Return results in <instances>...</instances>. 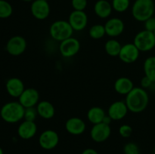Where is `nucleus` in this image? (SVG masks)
I'll use <instances>...</instances> for the list:
<instances>
[{"mask_svg":"<svg viewBox=\"0 0 155 154\" xmlns=\"http://www.w3.org/2000/svg\"><path fill=\"white\" fill-rule=\"evenodd\" d=\"M44 1H46V2H48V0H44Z\"/></svg>","mask_w":155,"mask_h":154,"instance_id":"obj_40","label":"nucleus"},{"mask_svg":"<svg viewBox=\"0 0 155 154\" xmlns=\"http://www.w3.org/2000/svg\"><path fill=\"white\" fill-rule=\"evenodd\" d=\"M0 154H4V151H3L2 148L0 146Z\"/></svg>","mask_w":155,"mask_h":154,"instance_id":"obj_36","label":"nucleus"},{"mask_svg":"<svg viewBox=\"0 0 155 154\" xmlns=\"http://www.w3.org/2000/svg\"><path fill=\"white\" fill-rule=\"evenodd\" d=\"M38 116L44 119H51L55 114V108L50 101H40L36 107Z\"/></svg>","mask_w":155,"mask_h":154,"instance_id":"obj_21","label":"nucleus"},{"mask_svg":"<svg viewBox=\"0 0 155 154\" xmlns=\"http://www.w3.org/2000/svg\"><path fill=\"white\" fill-rule=\"evenodd\" d=\"M106 35L110 38H116L122 35L125 30V24L119 18H109L104 24Z\"/></svg>","mask_w":155,"mask_h":154,"instance_id":"obj_15","label":"nucleus"},{"mask_svg":"<svg viewBox=\"0 0 155 154\" xmlns=\"http://www.w3.org/2000/svg\"><path fill=\"white\" fill-rule=\"evenodd\" d=\"M27 47L25 38L21 36H14L8 39L5 45V49L10 55L20 56L24 53Z\"/></svg>","mask_w":155,"mask_h":154,"instance_id":"obj_8","label":"nucleus"},{"mask_svg":"<svg viewBox=\"0 0 155 154\" xmlns=\"http://www.w3.org/2000/svg\"><path fill=\"white\" fill-rule=\"evenodd\" d=\"M81 154H99L98 152V151L95 150L93 148H86L84 150H83V152H81Z\"/></svg>","mask_w":155,"mask_h":154,"instance_id":"obj_34","label":"nucleus"},{"mask_svg":"<svg viewBox=\"0 0 155 154\" xmlns=\"http://www.w3.org/2000/svg\"><path fill=\"white\" fill-rule=\"evenodd\" d=\"M65 129L72 135H80L86 131V122L81 118L71 117L65 122Z\"/></svg>","mask_w":155,"mask_h":154,"instance_id":"obj_17","label":"nucleus"},{"mask_svg":"<svg viewBox=\"0 0 155 154\" xmlns=\"http://www.w3.org/2000/svg\"><path fill=\"white\" fill-rule=\"evenodd\" d=\"M106 113L104 109L101 108V107H92L89 109L87 113H86V117H87L88 121L92 124L101 123L103 122L104 117L106 116Z\"/></svg>","mask_w":155,"mask_h":154,"instance_id":"obj_22","label":"nucleus"},{"mask_svg":"<svg viewBox=\"0 0 155 154\" xmlns=\"http://www.w3.org/2000/svg\"><path fill=\"white\" fill-rule=\"evenodd\" d=\"M133 44L140 52H148L155 48V36L153 32L145 30L137 33L133 39Z\"/></svg>","mask_w":155,"mask_h":154,"instance_id":"obj_5","label":"nucleus"},{"mask_svg":"<svg viewBox=\"0 0 155 154\" xmlns=\"http://www.w3.org/2000/svg\"><path fill=\"white\" fill-rule=\"evenodd\" d=\"M153 33H154V36H155V30H154V32H153Z\"/></svg>","mask_w":155,"mask_h":154,"instance_id":"obj_39","label":"nucleus"},{"mask_svg":"<svg viewBox=\"0 0 155 154\" xmlns=\"http://www.w3.org/2000/svg\"><path fill=\"white\" fill-rule=\"evenodd\" d=\"M140 83H141V87L144 89L150 88L152 86V85L154 84V82H153L149 78L145 76V75L144 77H142V79H141Z\"/></svg>","mask_w":155,"mask_h":154,"instance_id":"obj_33","label":"nucleus"},{"mask_svg":"<svg viewBox=\"0 0 155 154\" xmlns=\"http://www.w3.org/2000/svg\"><path fill=\"white\" fill-rule=\"evenodd\" d=\"M13 8L8 2L0 0V19H6L12 16Z\"/></svg>","mask_w":155,"mask_h":154,"instance_id":"obj_26","label":"nucleus"},{"mask_svg":"<svg viewBox=\"0 0 155 154\" xmlns=\"http://www.w3.org/2000/svg\"><path fill=\"white\" fill-rule=\"evenodd\" d=\"M145 30L150 32H154L155 30V17H151L144 22Z\"/></svg>","mask_w":155,"mask_h":154,"instance_id":"obj_32","label":"nucleus"},{"mask_svg":"<svg viewBox=\"0 0 155 154\" xmlns=\"http://www.w3.org/2000/svg\"><path fill=\"white\" fill-rule=\"evenodd\" d=\"M74 32L69 22L64 20L54 21L49 27V35L51 38L54 41L59 42L73 36Z\"/></svg>","mask_w":155,"mask_h":154,"instance_id":"obj_4","label":"nucleus"},{"mask_svg":"<svg viewBox=\"0 0 155 154\" xmlns=\"http://www.w3.org/2000/svg\"><path fill=\"white\" fill-rule=\"evenodd\" d=\"M111 5L114 11L117 13H124L130 8V0H112Z\"/></svg>","mask_w":155,"mask_h":154,"instance_id":"obj_27","label":"nucleus"},{"mask_svg":"<svg viewBox=\"0 0 155 154\" xmlns=\"http://www.w3.org/2000/svg\"><path fill=\"white\" fill-rule=\"evenodd\" d=\"M124 154H139V147L134 142H128L124 146Z\"/></svg>","mask_w":155,"mask_h":154,"instance_id":"obj_28","label":"nucleus"},{"mask_svg":"<svg viewBox=\"0 0 155 154\" xmlns=\"http://www.w3.org/2000/svg\"><path fill=\"white\" fill-rule=\"evenodd\" d=\"M30 11L34 18L39 21H44L48 18L51 8L48 2L44 0H34L30 5Z\"/></svg>","mask_w":155,"mask_h":154,"instance_id":"obj_11","label":"nucleus"},{"mask_svg":"<svg viewBox=\"0 0 155 154\" xmlns=\"http://www.w3.org/2000/svg\"><path fill=\"white\" fill-rule=\"evenodd\" d=\"M37 116H38V113H37V111H36V107H29V108H25V110H24V120L35 122Z\"/></svg>","mask_w":155,"mask_h":154,"instance_id":"obj_29","label":"nucleus"},{"mask_svg":"<svg viewBox=\"0 0 155 154\" xmlns=\"http://www.w3.org/2000/svg\"><path fill=\"white\" fill-rule=\"evenodd\" d=\"M80 42L77 38L71 36L60 42L59 51L62 57L70 58L77 55L80 50Z\"/></svg>","mask_w":155,"mask_h":154,"instance_id":"obj_7","label":"nucleus"},{"mask_svg":"<svg viewBox=\"0 0 155 154\" xmlns=\"http://www.w3.org/2000/svg\"><path fill=\"white\" fill-rule=\"evenodd\" d=\"M155 11L153 0H136L132 6V15L136 21L145 22L154 16Z\"/></svg>","mask_w":155,"mask_h":154,"instance_id":"obj_3","label":"nucleus"},{"mask_svg":"<svg viewBox=\"0 0 155 154\" xmlns=\"http://www.w3.org/2000/svg\"><path fill=\"white\" fill-rule=\"evenodd\" d=\"M18 101L24 108L36 107L39 102V93L34 88H27L24 89L21 96L18 98Z\"/></svg>","mask_w":155,"mask_h":154,"instance_id":"obj_14","label":"nucleus"},{"mask_svg":"<svg viewBox=\"0 0 155 154\" xmlns=\"http://www.w3.org/2000/svg\"><path fill=\"white\" fill-rule=\"evenodd\" d=\"M154 49H155V48H154Z\"/></svg>","mask_w":155,"mask_h":154,"instance_id":"obj_41","label":"nucleus"},{"mask_svg":"<svg viewBox=\"0 0 155 154\" xmlns=\"http://www.w3.org/2000/svg\"><path fill=\"white\" fill-rule=\"evenodd\" d=\"M143 70L145 76L155 83V56L147 57L143 63Z\"/></svg>","mask_w":155,"mask_h":154,"instance_id":"obj_24","label":"nucleus"},{"mask_svg":"<svg viewBox=\"0 0 155 154\" xmlns=\"http://www.w3.org/2000/svg\"><path fill=\"white\" fill-rule=\"evenodd\" d=\"M153 154H155V148H154V152H153Z\"/></svg>","mask_w":155,"mask_h":154,"instance_id":"obj_38","label":"nucleus"},{"mask_svg":"<svg viewBox=\"0 0 155 154\" xmlns=\"http://www.w3.org/2000/svg\"><path fill=\"white\" fill-rule=\"evenodd\" d=\"M22 1L26 2H33V1H34V0H22Z\"/></svg>","mask_w":155,"mask_h":154,"instance_id":"obj_37","label":"nucleus"},{"mask_svg":"<svg viewBox=\"0 0 155 154\" xmlns=\"http://www.w3.org/2000/svg\"><path fill=\"white\" fill-rule=\"evenodd\" d=\"M111 119H110V118L108 116H107V115H106V116L105 117H104V120H103V122H104V123H105V124H107V125H110V122H111Z\"/></svg>","mask_w":155,"mask_h":154,"instance_id":"obj_35","label":"nucleus"},{"mask_svg":"<svg viewBox=\"0 0 155 154\" xmlns=\"http://www.w3.org/2000/svg\"><path fill=\"white\" fill-rule=\"evenodd\" d=\"M87 5V0H71V5L75 11H84Z\"/></svg>","mask_w":155,"mask_h":154,"instance_id":"obj_31","label":"nucleus"},{"mask_svg":"<svg viewBox=\"0 0 155 154\" xmlns=\"http://www.w3.org/2000/svg\"><path fill=\"white\" fill-rule=\"evenodd\" d=\"M122 45L114 38L108 39L104 44V51L107 55L110 57H118Z\"/></svg>","mask_w":155,"mask_h":154,"instance_id":"obj_23","label":"nucleus"},{"mask_svg":"<svg viewBox=\"0 0 155 154\" xmlns=\"http://www.w3.org/2000/svg\"><path fill=\"white\" fill-rule=\"evenodd\" d=\"M68 22L74 31H83L88 25V15L84 11L74 10L68 17Z\"/></svg>","mask_w":155,"mask_h":154,"instance_id":"obj_10","label":"nucleus"},{"mask_svg":"<svg viewBox=\"0 0 155 154\" xmlns=\"http://www.w3.org/2000/svg\"><path fill=\"white\" fill-rule=\"evenodd\" d=\"M140 56V51L133 43H127L122 45L119 54V58L125 63H135Z\"/></svg>","mask_w":155,"mask_h":154,"instance_id":"obj_12","label":"nucleus"},{"mask_svg":"<svg viewBox=\"0 0 155 154\" xmlns=\"http://www.w3.org/2000/svg\"><path fill=\"white\" fill-rule=\"evenodd\" d=\"M93 10L97 17L101 19H107L113 11L111 3L107 0H98L94 5Z\"/></svg>","mask_w":155,"mask_h":154,"instance_id":"obj_19","label":"nucleus"},{"mask_svg":"<svg viewBox=\"0 0 155 154\" xmlns=\"http://www.w3.org/2000/svg\"><path fill=\"white\" fill-rule=\"evenodd\" d=\"M118 132H119L120 135L124 138H129L133 134V129L131 125H128V124H124L120 126Z\"/></svg>","mask_w":155,"mask_h":154,"instance_id":"obj_30","label":"nucleus"},{"mask_svg":"<svg viewBox=\"0 0 155 154\" xmlns=\"http://www.w3.org/2000/svg\"><path fill=\"white\" fill-rule=\"evenodd\" d=\"M125 103L129 111L133 113H140L146 110L149 104V95L146 89L142 87H134L126 95Z\"/></svg>","mask_w":155,"mask_h":154,"instance_id":"obj_1","label":"nucleus"},{"mask_svg":"<svg viewBox=\"0 0 155 154\" xmlns=\"http://www.w3.org/2000/svg\"><path fill=\"white\" fill-rule=\"evenodd\" d=\"M111 134V128L110 125L101 122L92 125L90 130V137L95 143H102L110 137Z\"/></svg>","mask_w":155,"mask_h":154,"instance_id":"obj_9","label":"nucleus"},{"mask_svg":"<svg viewBox=\"0 0 155 154\" xmlns=\"http://www.w3.org/2000/svg\"><path fill=\"white\" fill-rule=\"evenodd\" d=\"M5 89L7 93L12 98H18L25 89V85L21 79L18 77H12L6 82Z\"/></svg>","mask_w":155,"mask_h":154,"instance_id":"obj_18","label":"nucleus"},{"mask_svg":"<svg viewBox=\"0 0 155 154\" xmlns=\"http://www.w3.org/2000/svg\"><path fill=\"white\" fill-rule=\"evenodd\" d=\"M128 112L125 101H116L109 106L107 115L112 121H120L127 116Z\"/></svg>","mask_w":155,"mask_h":154,"instance_id":"obj_13","label":"nucleus"},{"mask_svg":"<svg viewBox=\"0 0 155 154\" xmlns=\"http://www.w3.org/2000/svg\"><path fill=\"white\" fill-rule=\"evenodd\" d=\"M25 108L19 101H10L2 107L0 116L4 122L9 124H15L24 119Z\"/></svg>","mask_w":155,"mask_h":154,"instance_id":"obj_2","label":"nucleus"},{"mask_svg":"<svg viewBox=\"0 0 155 154\" xmlns=\"http://www.w3.org/2000/svg\"><path fill=\"white\" fill-rule=\"evenodd\" d=\"M37 129V125L35 122L23 120L18 125L17 132L20 138L23 140H30L36 135Z\"/></svg>","mask_w":155,"mask_h":154,"instance_id":"obj_16","label":"nucleus"},{"mask_svg":"<svg viewBox=\"0 0 155 154\" xmlns=\"http://www.w3.org/2000/svg\"><path fill=\"white\" fill-rule=\"evenodd\" d=\"M59 140L60 137L58 134L54 130L46 129L39 134L38 143L42 149L51 150L58 146Z\"/></svg>","mask_w":155,"mask_h":154,"instance_id":"obj_6","label":"nucleus"},{"mask_svg":"<svg viewBox=\"0 0 155 154\" xmlns=\"http://www.w3.org/2000/svg\"><path fill=\"white\" fill-rule=\"evenodd\" d=\"M134 87L133 82L130 78L125 76L117 79L114 84L115 91L120 95H127Z\"/></svg>","mask_w":155,"mask_h":154,"instance_id":"obj_20","label":"nucleus"},{"mask_svg":"<svg viewBox=\"0 0 155 154\" xmlns=\"http://www.w3.org/2000/svg\"><path fill=\"white\" fill-rule=\"evenodd\" d=\"M89 35L92 39H95V40L102 39L106 35L104 26L100 24H94L89 28Z\"/></svg>","mask_w":155,"mask_h":154,"instance_id":"obj_25","label":"nucleus"}]
</instances>
